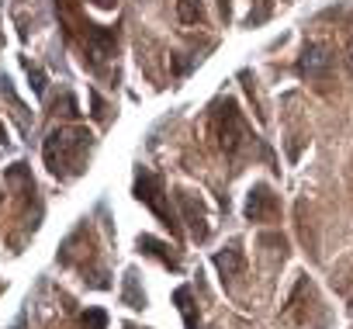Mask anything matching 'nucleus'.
Masks as SVG:
<instances>
[{
	"mask_svg": "<svg viewBox=\"0 0 353 329\" xmlns=\"http://www.w3.org/2000/svg\"><path fill=\"white\" fill-rule=\"evenodd\" d=\"M0 291H4V284H0Z\"/></svg>",
	"mask_w": 353,
	"mask_h": 329,
	"instance_id": "nucleus-20",
	"label": "nucleus"
},
{
	"mask_svg": "<svg viewBox=\"0 0 353 329\" xmlns=\"http://www.w3.org/2000/svg\"><path fill=\"white\" fill-rule=\"evenodd\" d=\"M246 222H277L281 219V198L267 188V184H253L243 205Z\"/></svg>",
	"mask_w": 353,
	"mask_h": 329,
	"instance_id": "nucleus-5",
	"label": "nucleus"
},
{
	"mask_svg": "<svg viewBox=\"0 0 353 329\" xmlns=\"http://www.w3.org/2000/svg\"><path fill=\"white\" fill-rule=\"evenodd\" d=\"M90 4H97V8H114L118 0H90Z\"/></svg>",
	"mask_w": 353,
	"mask_h": 329,
	"instance_id": "nucleus-17",
	"label": "nucleus"
},
{
	"mask_svg": "<svg viewBox=\"0 0 353 329\" xmlns=\"http://www.w3.org/2000/svg\"><path fill=\"white\" fill-rule=\"evenodd\" d=\"M215 135H219V146H222L225 159L236 163L232 170H239V163L253 152V146H263L253 135V128L246 125V118H243V111L232 97L219 101V108H215Z\"/></svg>",
	"mask_w": 353,
	"mask_h": 329,
	"instance_id": "nucleus-2",
	"label": "nucleus"
},
{
	"mask_svg": "<svg viewBox=\"0 0 353 329\" xmlns=\"http://www.w3.org/2000/svg\"><path fill=\"white\" fill-rule=\"evenodd\" d=\"M181 25H205V0H176Z\"/></svg>",
	"mask_w": 353,
	"mask_h": 329,
	"instance_id": "nucleus-12",
	"label": "nucleus"
},
{
	"mask_svg": "<svg viewBox=\"0 0 353 329\" xmlns=\"http://www.w3.org/2000/svg\"><path fill=\"white\" fill-rule=\"evenodd\" d=\"M94 146H97V139L87 125H66V128L49 132V139L42 146L49 174L59 181H77L87 170V159H90Z\"/></svg>",
	"mask_w": 353,
	"mask_h": 329,
	"instance_id": "nucleus-1",
	"label": "nucleus"
},
{
	"mask_svg": "<svg viewBox=\"0 0 353 329\" xmlns=\"http://www.w3.org/2000/svg\"><path fill=\"white\" fill-rule=\"evenodd\" d=\"M132 195H135V201H142V205L159 219V226H163V229H170V236H173V239L181 236V215H176V208L170 205L166 181H163L159 174H152L149 167H139V170H135Z\"/></svg>",
	"mask_w": 353,
	"mask_h": 329,
	"instance_id": "nucleus-3",
	"label": "nucleus"
},
{
	"mask_svg": "<svg viewBox=\"0 0 353 329\" xmlns=\"http://www.w3.org/2000/svg\"><path fill=\"white\" fill-rule=\"evenodd\" d=\"M0 46H4V32H0Z\"/></svg>",
	"mask_w": 353,
	"mask_h": 329,
	"instance_id": "nucleus-19",
	"label": "nucleus"
},
{
	"mask_svg": "<svg viewBox=\"0 0 353 329\" xmlns=\"http://www.w3.org/2000/svg\"><path fill=\"white\" fill-rule=\"evenodd\" d=\"M332 66H336V52L322 42H305L298 63H294V73L301 80H312V83H325L332 77Z\"/></svg>",
	"mask_w": 353,
	"mask_h": 329,
	"instance_id": "nucleus-4",
	"label": "nucleus"
},
{
	"mask_svg": "<svg viewBox=\"0 0 353 329\" xmlns=\"http://www.w3.org/2000/svg\"><path fill=\"white\" fill-rule=\"evenodd\" d=\"M80 329H108V312L104 308H87L80 315Z\"/></svg>",
	"mask_w": 353,
	"mask_h": 329,
	"instance_id": "nucleus-13",
	"label": "nucleus"
},
{
	"mask_svg": "<svg viewBox=\"0 0 353 329\" xmlns=\"http://www.w3.org/2000/svg\"><path fill=\"white\" fill-rule=\"evenodd\" d=\"M121 305L128 308H145V291L139 288V274L128 267L125 270V284H121Z\"/></svg>",
	"mask_w": 353,
	"mask_h": 329,
	"instance_id": "nucleus-11",
	"label": "nucleus"
},
{
	"mask_svg": "<svg viewBox=\"0 0 353 329\" xmlns=\"http://www.w3.org/2000/svg\"><path fill=\"white\" fill-rule=\"evenodd\" d=\"M212 260H215V267H219L222 281H232V277H239V274L246 270V253L239 250V243H232L229 250H219Z\"/></svg>",
	"mask_w": 353,
	"mask_h": 329,
	"instance_id": "nucleus-8",
	"label": "nucleus"
},
{
	"mask_svg": "<svg viewBox=\"0 0 353 329\" xmlns=\"http://www.w3.org/2000/svg\"><path fill=\"white\" fill-rule=\"evenodd\" d=\"M90 104H94V118H97V121H104V118H108V104L101 101V94H97V90H90Z\"/></svg>",
	"mask_w": 353,
	"mask_h": 329,
	"instance_id": "nucleus-15",
	"label": "nucleus"
},
{
	"mask_svg": "<svg viewBox=\"0 0 353 329\" xmlns=\"http://www.w3.org/2000/svg\"><path fill=\"white\" fill-rule=\"evenodd\" d=\"M173 198H176V205H181V222H188V229H191V239H194V243H205V239L212 236V226H208L205 201H201L198 195H191V191H176Z\"/></svg>",
	"mask_w": 353,
	"mask_h": 329,
	"instance_id": "nucleus-6",
	"label": "nucleus"
},
{
	"mask_svg": "<svg viewBox=\"0 0 353 329\" xmlns=\"http://www.w3.org/2000/svg\"><path fill=\"white\" fill-rule=\"evenodd\" d=\"M0 90H4V97H8V104H11V118L18 121V128L28 135L32 132V114H28V108L18 101V94H14V87H11V80L8 77H0Z\"/></svg>",
	"mask_w": 353,
	"mask_h": 329,
	"instance_id": "nucleus-9",
	"label": "nucleus"
},
{
	"mask_svg": "<svg viewBox=\"0 0 353 329\" xmlns=\"http://www.w3.org/2000/svg\"><path fill=\"white\" fill-rule=\"evenodd\" d=\"M135 246H139V253H145V257L159 260V263H163V267H170L173 274L184 267V263H181V257H176V253H173V250H170L163 239H156V236H139V239H135Z\"/></svg>",
	"mask_w": 353,
	"mask_h": 329,
	"instance_id": "nucleus-7",
	"label": "nucleus"
},
{
	"mask_svg": "<svg viewBox=\"0 0 353 329\" xmlns=\"http://www.w3.org/2000/svg\"><path fill=\"white\" fill-rule=\"evenodd\" d=\"M21 63H25V73H28V80H32V90L42 97V94H46V83H49V80H46V73H42L32 59H21Z\"/></svg>",
	"mask_w": 353,
	"mask_h": 329,
	"instance_id": "nucleus-14",
	"label": "nucleus"
},
{
	"mask_svg": "<svg viewBox=\"0 0 353 329\" xmlns=\"http://www.w3.org/2000/svg\"><path fill=\"white\" fill-rule=\"evenodd\" d=\"M343 59H346V73L353 77V35H350V42H346V56H343Z\"/></svg>",
	"mask_w": 353,
	"mask_h": 329,
	"instance_id": "nucleus-16",
	"label": "nucleus"
},
{
	"mask_svg": "<svg viewBox=\"0 0 353 329\" xmlns=\"http://www.w3.org/2000/svg\"><path fill=\"white\" fill-rule=\"evenodd\" d=\"M121 329H139V326H132V322H125V326H121Z\"/></svg>",
	"mask_w": 353,
	"mask_h": 329,
	"instance_id": "nucleus-18",
	"label": "nucleus"
},
{
	"mask_svg": "<svg viewBox=\"0 0 353 329\" xmlns=\"http://www.w3.org/2000/svg\"><path fill=\"white\" fill-rule=\"evenodd\" d=\"M173 301H176V308H181L188 329H201V319H198V308H194V291H191L188 284L173 291Z\"/></svg>",
	"mask_w": 353,
	"mask_h": 329,
	"instance_id": "nucleus-10",
	"label": "nucleus"
}]
</instances>
